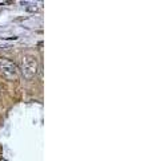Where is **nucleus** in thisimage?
Segmentation results:
<instances>
[{
	"mask_svg": "<svg viewBox=\"0 0 152 161\" xmlns=\"http://www.w3.org/2000/svg\"><path fill=\"white\" fill-rule=\"evenodd\" d=\"M39 71V60L35 55L25 54L22 58V73L25 79L31 80L36 77Z\"/></svg>",
	"mask_w": 152,
	"mask_h": 161,
	"instance_id": "obj_1",
	"label": "nucleus"
},
{
	"mask_svg": "<svg viewBox=\"0 0 152 161\" xmlns=\"http://www.w3.org/2000/svg\"><path fill=\"white\" fill-rule=\"evenodd\" d=\"M0 77H3L6 80L13 82L19 78V69L11 60L6 58H0Z\"/></svg>",
	"mask_w": 152,
	"mask_h": 161,
	"instance_id": "obj_2",
	"label": "nucleus"
},
{
	"mask_svg": "<svg viewBox=\"0 0 152 161\" xmlns=\"http://www.w3.org/2000/svg\"><path fill=\"white\" fill-rule=\"evenodd\" d=\"M25 9H27V11H29V12H36V11H38V7L33 6V4H31V6H27V7H25Z\"/></svg>",
	"mask_w": 152,
	"mask_h": 161,
	"instance_id": "obj_3",
	"label": "nucleus"
}]
</instances>
